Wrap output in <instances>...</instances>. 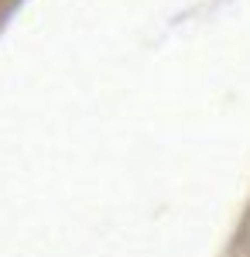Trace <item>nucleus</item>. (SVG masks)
Wrapping results in <instances>:
<instances>
[]
</instances>
